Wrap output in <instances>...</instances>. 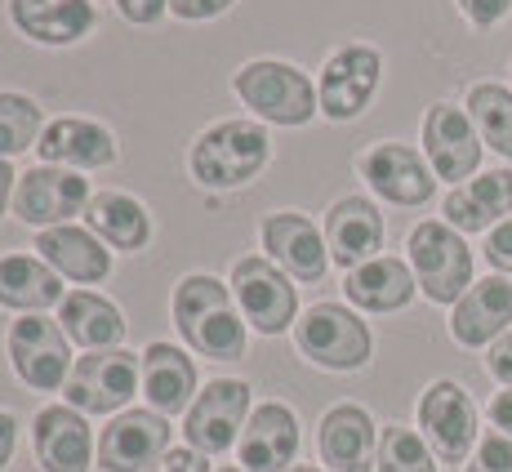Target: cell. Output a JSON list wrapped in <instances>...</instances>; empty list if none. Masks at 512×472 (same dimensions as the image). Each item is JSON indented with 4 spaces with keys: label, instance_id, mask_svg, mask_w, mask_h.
<instances>
[{
    "label": "cell",
    "instance_id": "cell-11",
    "mask_svg": "<svg viewBox=\"0 0 512 472\" xmlns=\"http://www.w3.org/2000/svg\"><path fill=\"white\" fill-rule=\"evenodd\" d=\"M250 383L245 379H210L183 415V437L201 455H223L241 441L250 424Z\"/></svg>",
    "mask_w": 512,
    "mask_h": 472
},
{
    "label": "cell",
    "instance_id": "cell-15",
    "mask_svg": "<svg viewBox=\"0 0 512 472\" xmlns=\"http://www.w3.org/2000/svg\"><path fill=\"white\" fill-rule=\"evenodd\" d=\"M90 183L76 170L63 165H36V170L18 174L14 188V219L27 228H58V223H72L76 214H85L90 205Z\"/></svg>",
    "mask_w": 512,
    "mask_h": 472
},
{
    "label": "cell",
    "instance_id": "cell-10",
    "mask_svg": "<svg viewBox=\"0 0 512 472\" xmlns=\"http://www.w3.org/2000/svg\"><path fill=\"white\" fill-rule=\"evenodd\" d=\"M9 348V366L14 375L36 392H58L72 375V339L63 334L58 321H49L45 312H32V317H18L5 334Z\"/></svg>",
    "mask_w": 512,
    "mask_h": 472
},
{
    "label": "cell",
    "instance_id": "cell-8",
    "mask_svg": "<svg viewBox=\"0 0 512 472\" xmlns=\"http://www.w3.org/2000/svg\"><path fill=\"white\" fill-rule=\"evenodd\" d=\"M228 285L236 294L241 317L259 334L277 339V334L294 330V321H299V290H294L290 277H285L268 254H245V259H236Z\"/></svg>",
    "mask_w": 512,
    "mask_h": 472
},
{
    "label": "cell",
    "instance_id": "cell-9",
    "mask_svg": "<svg viewBox=\"0 0 512 472\" xmlns=\"http://www.w3.org/2000/svg\"><path fill=\"white\" fill-rule=\"evenodd\" d=\"M383 85V54L374 45H339L321 67L317 81V98H321V116L334 125L357 121L361 112L374 103Z\"/></svg>",
    "mask_w": 512,
    "mask_h": 472
},
{
    "label": "cell",
    "instance_id": "cell-18",
    "mask_svg": "<svg viewBox=\"0 0 512 472\" xmlns=\"http://www.w3.org/2000/svg\"><path fill=\"white\" fill-rule=\"evenodd\" d=\"M32 450H36V464L45 472H90L98 446H94L90 419H85L76 406L58 401V406L36 410Z\"/></svg>",
    "mask_w": 512,
    "mask_h": 472
},
{
    "label": "cell",
    "instance_id": "cell-24",
    "mask_svg": "<svg viewBox=\"0 0 512 472\" xmlns=\"http://www.w3.org/2000/svg\"><path fill=\"white\" fill-rule=\"evenodd\" d=\"M143 397L152 410H161L165 419L187 415V406L201 392V375H196V361L187 357L183 348L156 339L143 348Z\"/></svg>",
    "mask_w": 512,
    "mask_h": 472
},
{
    "label": "cell",
    "instance_id": "cell-41",
    "mask_svg": "<svg viewBox=\"0 0 512 472\" xmlns=\"http://www.w3.org/2000/svg\"><path fill=\"white\" fill-rule=\"evenodd\" d=\"M486 415H490V424L504 432V437H512V388H504V392H495V397H490Z\"/></svg>",
    "mask_w": 512,
    "mask_h": 472
},
{
    "label": "cell",
    "instance_id": "cell-28",
    "mask_svg": "<svg viewBox=\"0 0 512 472\" xmlns=\"http://www.w3.org/2000/svg\"><path fill=\"white\" fill-rule=\"evenodd\" d=\"M63 294V277L41 259V254H5L0 259V308L32 317V312L58 308Z\"/></svg>",
    "mask_w": 512,
    "mask_h": 472
},
{
    "label": "cell",
    "instance_id": "cell-37",
    "mask_svg": "<svg viewBox=\"0 0 512 472\" xmlns=\"http://www.w3.org/2000/svg\"><path fill=\"white\" fill-rule=\"evenodd\" d=\"M147 472H210V455H201L196 446H170Z\"/></svg>",
    "mask_w": 512,
    "mask_h": 472
},
{
    "label": "cell",
    "instance_id": "cell-16",
    "mask_svg": "<svg viewBox=\"0 0 512 472\" xmlns=\"http://www.w3.org/2000/svg\"><path fill=\"white\" fill-rule=\"evenodd\" d=\"M259 241H263V254H268L290 281H299V285L326 281L330 245H326V232H321L308 214H299V210L268 214L259 228Z\"/></svg>",
    "mask_w": 512,
    "mask_h": 472
},
{
    "label": "cell",
    "instance_id": "cell-2",
    "mask_svg": "<svg viewBox=\"0 0 512 472\" xmlns=\"http://www.w3.org/2000/svg\"><path fill=\"white\" fill-rule=\"evenodd\" d=\"M272 156V139L263 125L254 121H219L205 134H196L187 165H192V179L210 192H232L245 188L250 179H259V170Z\"/></svg>",
    "mask_w": 512,
    "mask_h": 472
},
{
    "label": "cell",
    "instance_id": "cell-42",
    "mask_svg": "<svg viewBox=\"0 0 512 472\" xmlns=\"http://www.w3.org/2000/svg\"><path fill=\"white\" fill-rule=\"evenodd\" d=\"M14 446H18V419L9 415V410H0V472H5L9 455H14Z\"/></svg>",
    "mask_w": 512,
    "mask_h": 472
},
{
    "label": "cell",
    "instance_id": "cell-45",
    "mask_svg": "<svg viewBox=\"0 0 512 472\" xmlns=\"http://www.w3.org/2000/svg\"><path fill=\"white\" fill-rule=\"evenodd\" d=\"M219 472H245V468H219Z\"/></svg>",
    "mask_w": 512,
    "mask_h": 472
},
{
    "label": "cell",
    "instance_id": "cell-32",
    "mask_svg": "<svg viewBox=\"0 0 512 472\" xmlns=\"http://www.w3.org/2000/svg\"><path fill=\"white\" fill-rule=\"evenodd\" d=\"M45 134V112L36 98L0 90V161L23 156L27 147H36Z\"/></svg>",
    "mask_w": 512,
    "mask_h": 472
},
{
    "label": "cell",
    "instance_id": "cell-34",
    "mask_svg": "<svg viewBox=\"0 0 512 472\" xmlns=\"http://www.w3.org/2000/svg\"><path fill=\"white\" fill-rule=\"evenodd\" d=\"M464 472H512V437H504L499 428L481 432V441L464 464Z\"/></svg>",
    "mask_w": 512,
    "mask_h": 472
},
{
    "label": "cell",
    "instance_id": "cell-1",
    "mask_svg": "<svg viewBox=\"0 0 512 472\" xmlns=\"http://www.w3.org/2000/svg\"><path fill=\"white\" fill-rule=\"evenodd\" d=\"M170 312L192 352H201L210 361L245 357V321L228 281L210 277V272H192V277L174 285Z\"/></svg>",
    "mask_w": 512,
    "mask_h": 472
},
{
    "label": "cell",
    "instance_id": "cell-35",
    "mask_svg": "<svg viewBox=\"0 0 512 472\" xmlns=\"http://www.w3.org/2000/svg\"><path fill=\"white\" fill-rule=\"evenodd\" d=\"M455 5L468 18V27H477V32H490V27H499L512 14V0H455Z\"/></svg>",
    "mask_w": 512,
    "mask_h": 472
},
{
    "label": "cell",
    "instance_id": "cell-26",
    "mask_svg": "<svg viewBox=\"0 0 512 472\" xmlns=\"http://www.w3.org/2000/svg\"><path fill=\"white\" fill-rule=\"evenodd\" d=\"M36 254L58 272L63 281L76 285H98L112 277V250L90 232L76 228V223H58V228H45L32 245Z\"/></svg>",
    "mask_w": 512,
    "mask_h": 472
},
{
    "label": "cell",
    "instance_id": "cell-38",
    "mask_svg": "<svg viewBox=\"0 0 512 472\" xmlns=\"http://www.w3.org/2000/svg\"><path fill=\"white\" fill-rule=\"evenodd\" d=\"M236 0H170V14L183 18V23H205V18L228 14Z\"/></svg>",
    "mask_w": 512,
    "mask_h": 472
},
{
    "label": "cell",
    "instance_id": "cell-17",
    "mask_svg": "<svg viewBox=\"0 0 512 472\" xmlns=\"http://www.w3.org/2000/svg\"><path fill=\"white\" fill-rule=\"evenodd\" d=\"M317 450L330 472H374L379 459V424L366 406L339 401L321 415L317 424Z\"/></svg>",
    "mask_w": 512,
    "mask_h": 472
},
{
    "label": "cell",
    "instance_id": "cell-19",
    "mask_svg": "<svg viewBox=\"0 0 512 472\" xmlns=\"http://www.w3.org/2000/svg\"><path fill=\"white\" fill-rule=\"evenodd\" d=\"M299 455V415L285 401L254 406L250 424L236 441V459L245 472H290Z\"/></svg>",
    "mask_w": 512,
    "mask_h": 472
},
{
    "label": "cell",
    "instance_id": "cell-23",
    "mask_svg": "<svg viewBox=\"0 0 512 472\" xmlns=\"http://www.w3.org/2000/svg\"><path fill=\"white\" fill-rule=\"evenodd\" d=\"M343 294L357 312H374V317H388V312H401L415 303L419 281L415 268L397 254H379V259L361 263V268L343 272Z\"/></svg>",
    "mask_w": 512,
    "mask_h": 472
},
{
    "label": "cell",
    "instance_id": "cell-29",
    "mask_svg": "<svg viewBox=\"0 0 512 472\" xmlns=\"http://www.w3.org/2000/svg\"><path fill=\"white\" fill-rule=\"evenodd\" d=\"M85 223L107 250L139 254L152 241V214H147L143 201H134L125 192H94L90 205H85Z\"/></svg>",
    "mask_w": 512,
    "mask_h": 472
},
{
    "label": "cell",
    "instance_id": "cell-30",
    "mask_svg": "<svg viewBox=\"0 0 512 472\" xmlns=\"http://www.w3.org/2000/svg\"><path fill=\"white\" fill-rule=\"evenodd\" d=\"M58 326L63 334L85 352L116 348L125 339V317L112 299H103L98 290H72L58 303Z\"/></svg>",
    "mask_w": 512,
    "mask_h": 472
},
{
    "label": "cell",
    "instance_id": "cell-4",
    "mask_svg": "<svg viewBox=\"0 0 512 472\" xmlns=\"http://www.w3.org/2000/svg\"><path fill=\"white\" fill-rule=\"evenodd\" d=\"M294 348L317 370L352 375V370L370 366L374 334L348 303H312V308L294 321Z\"/></svg>",
    "mask_w": 512,
    "mask_h": 472
},
{
    "label": "cell",
    "instance_id": "cell-44",
    "mask_svg": "<svg viewBox=\"0 0 512 472\" xmlns=\"http://www.w3.org/2000/svg\"><path fill=\"white\" fill-rule=\"evenodd\" d=\"M290 472H330V468H317V464H294Z\"/></svg>",
    "mask_w": 512,
    "mask_h": 472
},
{
    "label": "cell",
    "instance_id": "cell-39",
    "mask_svg": "<svg viewBox=\"0 0 512 472\" xmlns=\"http://www.w3.org/2000/svg\"><path fill=\"white\" fill-rule=\"evenodd\" d=\"M486 370H490V379H495V383L512 388V330L499 334V339L486 348Z\"/></svg>",
    "mask_w": 512,
    "mask_h": 472
},
{
    "label": "cell",
    "instance_id": "cell-20",
    "mask_svg": "<svg viewBox=\"0 0 512 472\" xmlns=\"http://www.w3.org/2000/svg\"><path fill=\"white\" fill-rule=\"evenodd\" d=\"M508 330H512V281L499 277V272L472 281V290L450 308V339L459 348H490Z\"/></svg>",
    "mask_w": 512,
    "mask_h": 472
},
{
    "label": "cell",
    "instance_id": "cell-5",
    "mask_svg": "<svg viewBox=\"0 0 512 472\" xmlns=\"http://www.w3.org/2000/svg\"><path fill=\"white\" fill-rule=\"evenodd\" d=\"M406 263L415 268V281L428 303L455 308L472 290V250L464 232H455L446 219H423L410 228Z\"/></svg>",
    "mask_w": 512,
    "mask_h": 472
},
{
    "label": "cell",
    "instance_id": "cell-3",
    "mask_svg": "<svg viewBox=\"0 0 512 472\" xmlns=\"http://www.w3.org/2000/svg\"><path fill=\"white\" fill-rule=\"evenodd\" d=\"M232 94L250 107L254 116L281 125V130H299L321 112V98L312 90V76L281 58H254L232 76Z\"/></svg>",
    "mask_w": 512,
    "mask_h": 472
},
{
    "label": "cell",
    "instance_id": "cell-6",
    "mask_svg": "<svg viewBox=\"0 0 512 472\" xmlns=\"http://www.w3.org/2000/svg\"><path fill=\"white\" fill-rule=\"evenodd\" d=\"M419 432L423 441L432 446V455L441 464H468L472 450L481 441V415H477V401L468 397L464 383L455 379H437L419 392Z\"/></svg>",
    "mask_w": 512,
    "mask_h": 472
},
{
    "label": "cell",
    "instance_id": "cell-43",
    "mask_svg": "<svg viewBox=\"0 0 512 472\" xmlns=\"http://www.w3.org/2000/svg\"><path fill=\"white\" fill-rule=\"evenodd\" d=\"M14 188H18V174L9 170V161H0V214H5V205H14Z\"/></svg>",
    "mask_w": 512,
    "mask_h": 472
},
{
    "label": "cell",
    "instance_id": "cell-22",
    "mask_svg": "<svg viewBox=\"0 0 512 472\" xmlns=\"http://www.w3.org/2000/svg\"><path fill=\"white\" fill-rule=\"evenodd\" d=\"M441 219L464 236L499 228L504 219H512V170L499 165V170L472 174L468 183L450 188L446 201H441Z\"/></svg>",
    "mask_w": 512,
    "mask_h": 472
},
{
    "label": "cell",
    "instance_id": "cell-27",
    "mask_svg": "<svg viewBox=\"0 0 512 472\" xmlns=\"http://www.w3.org/2000/svg\"><path fill=\"white\" fill-rule=\"evenodd\" d=\"M9 23L36 45H76L94 32L90 0H9Z\"/></svg>",
    "mask_w": 512,
    "mask_h": 472
},
{
    "label": "cell",
    "instance_id": "cell-33",
    "mask_svg": "<svg viewBox=\"0 0 512 472\" xmlns=\"http://www.w3.org/2000/svg\"><path fill=\"white\" fill-rule=\"evenodd\" d=\"M374 472H441V459L432 455V446L423 441L419 428L388 424L379 428V459Z\"/></svg>",
    "mask_w": 512,
    "mask_h": 472
},
{
    "label": "cell",
    "instance_id": "cell-36",
    "mask_svg": "<svg viewBox=\"0 0 512 472\" xmlns=\"http://www.w3.org/2000/svg\"><path fill=\"white\" fill-rule=\"evenodd\" d=\"M481 254H486V263L499 272V277L512 281V219H504L499 228L486 232V250Z\"/></svg>",
    "mask_w": 512,
    "mask_h": 472
},
{
    "label": "cell",
    "instance_id": "cell-14",
    "mask_svg": "<svg viewBox=\"0 0 512 472\" xmlns=\"http://www.w3.org/2000/svg\"><path fill=\"white\" fill-rule=\"evenodd\" d=\"M361 179L370 183V192L388 205H401V210H419V205L432 201L437 192V174H432L428 156L410 143H374L361 152L357 161Z\"/></svg>",
    "mask_w": 512,
    "mask_h": 472
},
{
    "label": "cell",
    "instance_id": "cell-13",
    "mask_svg": "<svg viewBox=\"0 0 512 472\" xmlns=\"http://www.w3.org/2000/svg\"><path fill=\"white\" fill-rule=\"evenodd\" d=\"M174 446V428L161 410H121L98 432V472H147Z\"/></svg>",
    "mask_w": 512,
    "mask_h": 472
},
{
    "label": "cell",
    "instance_id": "cell-21",
    "mask_svg": "<svg viewBox=\"0 0 512 472\" xmlns=\"http://www.w3.org/2000/svg\"><path fill=\"white\" fill-rule=\"evenodd\" d=\"M383 232H388L383 228V214L370 196H339L326 210V245H330V259L343 272L379 259Z\"/></svg>",
    "mask_w": 512,
    "mask_h": 472
},
{
    "label": "cell",
    "instance_id": "cell-31",
    "mask_svg": "<svg viewBox=\"0 0 512 472\" xmlns=\"http://www.w3.org/2000/svg\"><path fill=\"white\" fill-rule=\"evenodd\" d=\"M464 112L472 116V125H477L481 143L495 156L512 161V85L477 81L464 94Z\"/></svg>",
    "mask_w": 512,
    "mask_h": 472
},
{
    "label": "cell",
    "instance_id": "cell-25",
    "mask_svg": "<svg viewBox=\"0 0 512 472\" xmlns=\"http://www.w3.org/2000/svg\"><path fill=\"white\" fill-rule=\"evenodd\" d=\"M36 152L45 165H63V170H107L116 161V139L90 116H58L45 125Z\"/></svg>",
    "mask_w": 512,
    "mask_h": 472
},
{
    "label": "cell",
    "instance_id": "cell-7",
    "mask_svg": "<svg viewBox=\"0 0 512 472\" xmlns=\"http://www.w3.org/2000/svg\"><path fill=\"white\" fill-rule=\"evenodd\" d=\"M134 388H143V361L125 348H103L76 357L63 383V401L81 415H121Z\"/></svg>",
    "mask_w": 512,
    "mask_h": 472
},
{
    "label": "cell",
    "instance_id": "cell-46",
    "mask_svg": "<svg viewBox=\"0 0 512 472\" xmlns=\"http://www.w3.org/2000/svg\"><path fill=\"white\" fill-rule=\"evenodd\" d=\"M508 81H512V67H508Z\"/></svg>",
    "mask_w": 512,
    "mask_h": 472
},
{
    "label": "cell",
    "instance_id": "cell-40",
    "mask_svg": "<svg viewBox=\"0 0 512 472\" xmlns=\"http://www.w3.org/2000/svg\"><path fill=\"white\" fill-rule=\"evenodd\" d=\"M116 9H121L125 23L134 27H152L165 18V9H170V0H116Z\"/></svg>",
    "mask_w": 512,
    "mask_h": 472
},
{
    "label": "cell",
    "instance_id": "cell-12",
    "mask_svg": "<svg viewBox=\"0 0 512 472\" xmlns=\"http://www.w3.org/2000/svg\"><path fill=\"white\" fill-rule=\"evenodd\" d=\"M419 139H423V156H428L432 174L437 183H468L472 174L481 170V156H486V143H481L477 125L464 107L455 103H432L423 112V125H419Z\"/></svg>",
    "mask_w": 512,
    "mask_h": 472
}]
</instances>
